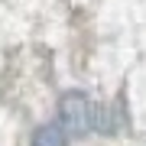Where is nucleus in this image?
Returning <instances> with one entry per match:
<instances>
[{
    "label": "nucleus",
    "instance_id": "1",
    "mask_svg": "<svg viewBox=\"0 0 146 146\" xmlns=\"http://www.w3.org/2000/svg\"><path fill=\"white\" fill-rule=\"evenodd\" d=\"M58 123L68 133H88L94 130V104L81 91H68L58 104Z\"/></svg>",
    "mask_w": 146,
    "mask_h": 146
},
{
    "label": "nucleus",
    "instance_id": "2",
    "mask_svg": "<svg viewBox=\"0 0 146 146\" xmlns=\"http://www.w3.org/2000/svg\"><path fill=\"white\" fill-rule=\"evenodd\" d=\"M68 143V130L62 123H46L33 133V143L29 146H65Z\"/></svg>",
    "mask_w": 146,
    "mask_h": 146
}]
</instances>
